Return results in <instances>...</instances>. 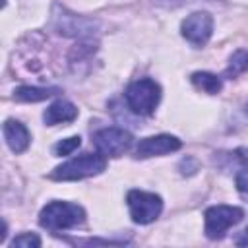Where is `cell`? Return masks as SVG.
I'll return each instance as SVG.
<instances>
[{"label":"cell","mask_w":248,"mask_h":248,"mask_svg":"<svg viewBox=\"0 0 248 248\" xmlns=\"http://www.w3.org/2000/svg\"><path fill=\"white\" fill-rule=\"evenodd\" d=\"M85 221V211L78 203L50 202L39 213V225L48 231H66Z\"/></svg>","instance_id":"obj_1"},{"label":"cell","mask_w":248,"mask_h":248,"mask_svg":"<svg viewBox=\"0 0 248 248\" xmlns=\"http://www.w3.org/2000/svg\"><path fill=\"white\" fill-rule=\"evenodd\" d=\"M124 99L132 112H136L140 116H149L155 112V108L159 105L161 87L151 78H141V79L132 81L126 87Z\"/></svg>","instance_id":"obj_2"},{"label":"cell","mask_w":248,"mask_h":248,"mask_svg":"<svg viewBox=\"0 0 248 248\" xmlns=\"http://www.w3.org/2000/svg\"><path fill=\"white\" fill-rule=\"evenodd\" d=\"M107 169V157L103 153H85L81 157L70 159L64 165L56 167L50 172L54 180H81L87 176H95Z\"/></svg>","instance_id":"obj_3"},{"label":"cell","mask_w":248,"mask_h":248,"mask_svg":"<svg viewBox=\"0 0 248 248\" xmlns=\"http://www.w3.org/2000/svg\"><path fill=\"white\" fill-rule=\"evenodd\" d=\"M126 202H128L132 219L140 225H147L155 221L163 209V200L157 194L143 192V190H130L126 196Z\"/></svg>","instance_id":"obj_4"},{"label":"cell","mask_w":248,"mask_h":248,"mask_svg":"<svg viewBox=\"0 0 248 248\" xmlns=\"http://www.w3.org/2000/svg\"><path fill=\"white\" fill-rule=\"evenodd\" d=\"M244 211L232 205H213L205 211V234L211 240L223 238L225 232L242 219Z\"/></svg>","instance_id":"obj_5"},{"label":"cell","mask_w":248,"mask_h":248,"mask_svg":"<svg viewBox=\"0 0 248 248\" xmlns=\"http://www.w3.org/2000/svg\"><path fill=\"white\" fill-rule=\"evenodd\" d=\"M132 134L122 128H103L93 136V143L105 157H120L132 147Z\"/></svg>","instance_id":"obj_6"},{"label":"cell","mask_w":248,"mask_h":248,"mask_svg":"<svg viewBox=\"0 0 248 248\" xmlns=\"http://www.w3.org/2000/svg\"><path fill=\"white\" fill-rule=\"evenodd\" d=\"M180 31L188 43L194 46H203L213 33V17L207 12H194L182 21Z\"/></svg>","instance_id":"obj_7"},{"label":"cell","mask_w":248,"mask_h":248,"mask_svg":"<svg viewBox=\"0 0 248 248\" xmlns=\"http://www.w3.org/2000/svg\"><path fill=\"white\" fill-rule=\"evenodd\" d=\"M180 145H182L180 140L174 138V136H167V134L151 136V138L141 140L136 145V157L138 159H147V157H155V155H167V153L178 151Z\"/></svg>","instance_id":"obj_8"},{"label":"cell","mask_w":248,"mask_h":248,"mask_svg":"<svg viewBox=\"0 0 248 248\" xmlns=\"http://www.w3.org/2000/svg\"><path fill=\"white\" fill-rule=\"evenodd\" d=\"M4 138H6V143L10 145V149L14 153H23L27 147H29V132L27 128L17 122V120H6L4 122Z\"/></svg>","instance_id":"obj_9"},{"label":"cell","mask_w":248,"mask_h":248,"mask_svg":"<svg viewBox=\"0 0 248 248\" xmlns=\"http://www.w3.org/2000/svg\"><path fill=\"white\" fill-rule=\"evenodd\" d=\"M43 118H45V124L48 126L60 124V122H72L78 118V108L70 101H56L45 110Z\"/></svg>","instance_id":"obj_10"},{"label":"cell","mask_w":248,"mask_h":248,"mask_svg":"<svg viewBox=\"0 0 248 248\" xmlns=\"http://www.w3.org/2000/svg\"><path fill=\"white\" fill-rule=\"evenodd\" d=\"M56 93H58L56 87H29V85H23V87H17L14 91V97L17 101H23V103H39V101H45V99H48Z\"/></svg>","instance_id":"obj_11"},{"label":"cell","mask_w":248,"mask_h":248,"mask_svg":"<svg viewBox=\"0 0 248 248\" xmlns=\"http://www.w3.org/2000/svg\"><path fill=\"white\" fill-rule=\"evenodd\" d=\"M192 83H194L196 89H200L203 93H209V95L219 93L221 87H223L221 78H217L215 74H209V72H196V74H192Z\"/></svg>","instance_id":"obj_12"},{"label":"cell","mask_w":248,"mask_h":248,"mask_svg":"<svg viewBox=\"0 0 248 248\" xmlns=\"http://www.w3.org/2000/svg\"><path fill=\"white\" fill-rule=\"evenodd\" d=\"M244 72H248V50H242L240 48V50H236L231 56L229 66L225 70V76L227 78H236V76H240Z\"/></svg>","instance_id":"obj_13"},{"label":"cell","mask_w":248,"mask_h":248,"mask_svg":"<svg viewBox=\"0 0 248 248\" xmlns=\"http://www.w3.org/2000/svg\"><path fill=\"white\" fill-rule=\"evenodd\" d=\"M79 143H81L79 136H72V138H66V140H62V141H58V143L54 145V155H58V157L70 155L74 149H78V147H79Z\"/></svg>","instance_id":"obj_14"},{"label":"cell","mask_w":248,"mask_h":248,"mask_svg":"<svg viewBox=\"0 0 248 248\" xmlns=\"http://www.w3.org/2000/svg\"><path fill=\"white\" fill-rule=\"evenodd\" d=\"M12 244H14V246H23V248H31V246H41V238H39L37 234H33V232H23V234L16 236Z\"/></svg>","instance_id":"obj_15"},{"label":"cell","mask_w":248,"mask_h":248,"mask_svg":"<svg viewBox=\"0 0 248 248\" xmlns=\"http://www.w3.org/2000/svg\"><path fill=\"white\" fill-rule=\"evenodd\" d=\"M236 190L242 200H248V169L236 174Z\"/></svg>","instance_id":"obj_16"},{"label":"cell","mask_w":248,"mask_h":248,"mask_svg":"<svg viewBox=\"0 0 248 248\" xmlns=\"http://www.w3.org/2000/svg\"><path fill=\"white\" fill-rule=\"evenodd\" d=\"M234 244H236V246H248V227H246V229L236 236Z\"/></svg>","instance_id":"obj_17"},{"label":"cell","mask_w":248,"mask_h":248,"mask_svg":"<svg viewBox=\"0 0 248 248\" xmlns=\"http://www.w3.org/2000/svg\"><path fill=\"white\" fill-rule=\"evenodd\" d=\"M161 2H165V4H169V6H178V4H184V2H194V0H161Z\"/></svg>","instance_id":"obj_18"}]
</instances>
